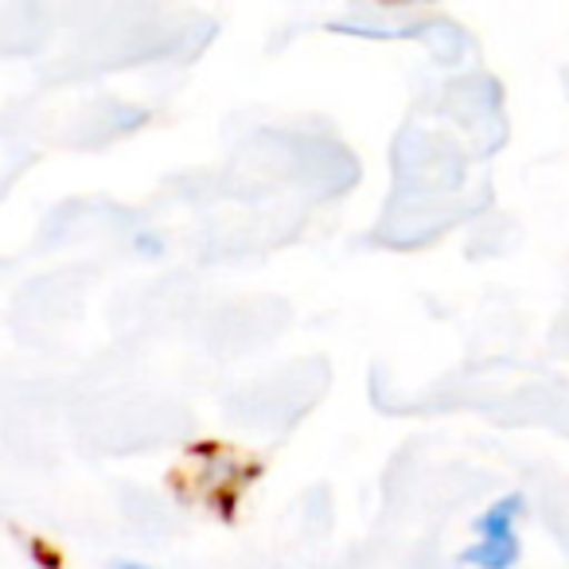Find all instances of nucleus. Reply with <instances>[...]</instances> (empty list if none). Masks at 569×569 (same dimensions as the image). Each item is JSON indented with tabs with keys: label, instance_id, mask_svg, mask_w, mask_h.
<instances>
[{
	"label": "nucleus",
	"instance_id": "obj_1",
	"mask_svg": "<svg viewBox=\"0 0 569 569\" xmlns=\"http://www.w3.org/2000/svg\"><path fill=\"white\" fill-rule=\"evenodd\" d=\"M519 515L522 499L503 496L476 519V542L460 553L472 569H511L519 561Z\"/></svg>",
	"mask_w": 569,
	"mask_h": 569
},
{
	"label": "nucleus",
	"instance_id": "obj_2",
	"mask_svg": "<svg viewBox=\"0 0 569 569\" xmlns=\"http://www.w3.org/2000/svg\"><path fill=\"white\" fill-rule=\"evenodd\" d=\"M118 569H157V566H144V561H121Z\"/></svg>",
	"mask_w": 569,
	"mask_h": 569
}]
</instances>
